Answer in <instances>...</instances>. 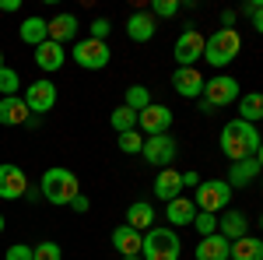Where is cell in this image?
Wrapping results in <instances>:
<instances>
[{
    "mask_svg": "<svg viewBox=\"0 0 263 260\" xmlns=\"http://www.w3.org/2000/svg\"><path fill=\"white\" fill-rule=\"evenodd\" d=\"M221 151L232 162L239 159H260V130L253 123L228 120L221 127Z\"/></svg>",
    "mask_w": 263,
    "mask_h": 260,
    "instance_id": "cell-1",
    "label": "cell"
},
{
    "mask_svg": "<svg viewBox=\"0 0 263 260\" xmlns=\"http://www.w3.org/2000/svg\"><path fill=\"white\" fill-rule=\"evenodd\" d=\"M239 53H242L239 28H218L214 36H203V57L200 60H207L211 67H228Z\"/></svg>",
    "mask_w": 263,
    "mask_h": 260,
    "instance_id": "cell-2",
    "label": "cell"
},
{
    "mask_svg": "<svg viewBox=\"0 0 263 260\" xmlns=\"http://www.w3.org/2000/svg\"><path fill=\"white\" fill-rule=\"evenodd\" d=\"M39 194L49 204L63 207V204H70V200L81 194V183H78V176L70 169H46L42 172V183H39Z\"/></svg>",
    "mask_w": 263,
    "mask_h": 260,
    "instance_id": "cell-3",
    "label": "cell"
},
{
    "mask_svg": "<svg viewBox=\"0 0 263 260\" xmlns=\"http://www.w3.org/2000/svg\"><path fill=\"white\" fill-rule=\"evenodd\" d=\"M179 253H182V246L172 229L151 225L141 236V260H179Z\"/></svg>",
    "mask_w": 263,
    "mask_h": 260,
    "instance_id": "cell-4",
    "label": "cell"
},
{
    "mask_svg": "<svg viewBox=\"0 0 263 260\" xmlns=\"http://www.w3.org/2000/svg\"><path fill=\"white\" fill-rule=\"evenodd\" d=\"M193 204H197V211L218 215V211H224V207L232 204V186H228L224 180H200Z\"/></svg>",
    "mask_w": 263,
    "mask_h": 260,
    "instance_id": "cell-5",
    "label": "cell"
},
{
    "mask_svg": "<svg viewBox=\"0 0 263 260\" xmlns=\"http://www.w3.org/2000/svg\"><path fill=\"white\" fill-rule=\"evenodd\" d=\"M141 155H144V162H147V165H155V169H168V165L176 162V155H179V144H176V137H172V134L144 137Z\"/></svg>",
    "mask_w": 263,
    "mask_h": 260,
    "instance_id": "cell-6",
    "label": "cell"
},
{
    "mask_svg": "<svg viewBox=\"0 0 263 260\" xmlns=\"http://www.w3.org/2000/svg\"><path fill=\"white\" fill-rule=\"evenodd\" d=\"M21 99H25L32 116H46L57 106V84L49 78H39V81H32V84H25V95Z\"/></svg>",
    "mask_w": 263,
    "mask_h": 260,
    "instance_id": "cell-7",
    "label": "cell"
},
{
    "mask_svg": "<svg viewBox=\"0 0 263 260\" xmlns=\"http://www.w3.org/2000/svg\"><path fill=\"white\" fill-rule=\"evenodd\" d=\"M203 102H211L214 109H221V106H232V102H239V81L232 78V74H218V78L203 81Z\"/></svg>",
    "mask_w": 263,
    "mask_h": 260,
    "instance_id": "cell-8",
    "label": "cell"
},
{
    "mask_svg": "<svg viewBox=\"0 0 263 260\" xmlns=\"http://www.w3.org/2000/svg\"><path fill=\"white\" fill-rule=\"evenodd\" d=\"M172 57H176L179 67H197V60L203 57V36H200L197 25H186V32L172 46Z\"/></svg>",
    "mask_w": 263,
    "mask_h": 260,
    "instance_id": "cell-9",
    "label": "cell"
},
{
    "mask_svg": "<svg viewBox=\"0 0 263 260\" xmlns=\"http://www.w3.org/2000/svg\"><path fill=\"white\" fill-rule=\"evenodd\" d=\"M109 46L99 39H78L74 42V63L81 67V71H102L105 63H109Z\"/></svg>",
    "mask_w": 263,
    "mask_h": 260,
    "instance_id": "cell-10",
    "label": "cell"
},
{
    "mask_svg": "<svg viewBox=\"0 0 263 260\" xmlns=\"http://www.w3.org/2000/svg\"><path fill=\"white\" fill-rule=\"evenodd\" d=\"M137 127H141L147 137H158V134H168V127H172V109L162 106V102H151L147 109L137 113Z\"/></svg>",
    "mask_w": 263,
    "mask_h": 260,
    "instance_id": "cell-11",
    "label": "cell"
},
{
    "mask_svg": "<svg viewBox=\"0 0 263 260\" xmlns=\"http://www.w3.org/2000/svg\"><path fill=\"white\" fill-rule=\"evenodd\" d=\"M25 190H28V176L21 172L18 165L4 162V165H0V197L18 200V197H25Z\"/></svg>",
    "mask_w": 263,
    "mask_h": 260,
    "instance_id": "cell-12",
    "label": "cell"
},
{
    "mask_svg": "<svg viewBox=\"0 0 263 260\" xmlns=\"http://www.w3.org/2000/svg\"><path fill=\"white\" fill-rule=\"evenodd\" d=\"M203 74L197 67H176V74H172V88L179 92L182 99H200L203 95Z\"/></svg>",
    "mask_w": 263,
    "mask_h": 260,
    "instance_id": "cell-13",
    "label": "cell"
},
{
    "mask_svg": "<svg viewBox=\"0 0 263 260\" xmlns=\"http://www.w3.org/2000/svg\"><path fill=\"white\" fill-rule=\"evenodd\" d=\"M155 32H158V21L151 18L147 11H134L126 18V36H130V42H151Z\"/></svg>",
    "mask_w": 263,
    "mask_h": 260,
    "instance_id": "cell-14",
    "label": "cell"
},
{
    "mask_svg": "<svg viewBox=\"0 0 263 260\" xmlns=\"http://www.w3.org/2000/svg\"><path fill=\"white\" fill-rule=\"evenodd\" d=\"M78 18L74 14H57L53 21H46V39L57 42V46H63V42H70L74 36H78Z\"/></svg>",
    "mask_w": 263,
    "mask_h": 260,
    "instance_id": "cell-15",
    "label": "cell"
},
{
    "mask_svg": "<svg viewBox=\"0 0 263 260\" xmlns=\"http://www.w3.org/2000/svg\"><path fill=\"white\" fill-rule=\"evenodd\" d=\"M218 232H221L228 242H235V239H242V236H249V221H246L242 211L224 207V215L218 218Z\"/></svg>",
    "mask_w": 263,
    "mask_h": 260,
    "instance_id": "cell-16",
    "label": "cell"
},
{
    "mask_svg": "<svg viewBox=\"0 0 263 260\" xmlns=\"http://www.w3.org/2000/svg\"><path fill=\"white\" fill-rule=\"evenodd\" d=\"M28 116L32 113H28V106H25L21 95H4L0 99V127H21Z\"/></svg>",
    "mask_w": 263,
    "mask_h": 260,
    "instance_id": "cell-17",
    "label": "cell"
},
{
    "mask_svg": "<svg viewBox=\"0 0 263 260\" xmlns=\"http://www.w3.org/2000/svg\"><path fill=\"white\" fill-rule=\"evenodd\" d=\"M197 260H228V253H232V242L224 239L221 232H214V236H200V242H197Z\"/></svg>",
    "mask_w": 263,
    "mask_h": 260,
    "instance_id": "cell-18",
    "label": "cell"
},
{
    "mask_svg": "<svg viewBox=\"0 0 263 260\" xmlns=\"http://www.w3.org/2000/svg\"><path fill=\"white\" fill-rule=\"evenodd\" d=\"M155 197L165 200V204L172 197H182V172L179 169H162L155 176Z\"/></svg>",
    "mask_w": 263,
    "mask_h": 260,
    "instance_id": "cell-19",
    "label": "cell"
},
{
    "mask_svg": "<svg viewBox=\"0 0 263 260\" xmlns=\"http://www.w3.org/2000/svg\"><path fill=\"white\" fill-rule=\"evenodd\" d=\"M260 176V159H239L232 162V169H228V186L235 190V186H249V183Z\"/></svg>",
    "mask_w": 263,
    "mask_h": 260,
    "instance_id": "cell-20",
    "label": "cell"
},
{
    "mask_svg": "<svg viewBox=\"0 0 263 260\" xmlns=\"http://www.w3.org/2000/svg\"><path fill=\"white\" fill-rule=\"evenodd\" d=\"M63 60H67V57H63V46H57V42L46 39V42H39V46H35V67H39V71H46V74L60 71Z\"/></svg>",
    "mask_w": 263,
    "mask_h": 260,
    "instance_id": "cell-21",
    "label": "cell"
},
{
    "mask_svg": "<svg viewBox=\"0 0 263 260\" xmlns=\"http://www.w3.org/2000/svg\"><path fill=\"white\" fill-rule=\"evenodd\" d=\"M165 218L172 221V225H193V218H197L193 197H172L165 204Z\"/></svg>",
    "mask_w": 263,
    "mask_h": 260,
    "instance_id": "cell-22",
    "label": "cell"
},
{
    "mask_svg": "<svg viewBox=\"0 0 263 260\" xmlns=\"http://www.w3.org/2000/svg\"><path fill=\"white\" fill-rule=\"evenodd\" d=\"M141 236L144 232H134L130 225H120L112 232V250L123 253V257H141Z\"/></svg>",
    "mask_w": 263,
    "mask_h": 260,
    "instance_id": "cell-23",
    "label": "cell"
},
{
    "mask_svg": "<svg viewBox=\"0 0 263 260\" xmlns=\"http://www.w3.org/2000/svg\"><path fill=\"white\" fill-rule=\"evenodd\" d=\"M126 225H130L134 232H147V229L155 225V207H151L147 200L130 204V207H126Z\"/></svg>",
    "mask_w": 263,
    "mask_h": 260,
    "instance_id": "cell-24",
    "label": "cell"
},
{
    "mask_svg": "<svg viewBox=\"0 0 263 260\" xmlns=\"http://www.w3.org/2000/svg\"><path fill=\"white\" fill-rule=\"evenodd\" d=\"M228 260H263V239H256V236H242V239H235V242H232Z\"/></svg>",
    "mask_w": 263,
    "mask_h": 260,
    "instance_id": "cell-25",
    "label": "cell"
},
{
    "mask_svg": "<svg viewBox=\"0 0 263 260\" xmlns=\"http://www.w3.org/2000/svg\"><path fill=\"white\" fill-rule=\"evenodd\" d=\"M18 36H21V42H28V46L35 49L39 42H46V18H39V14L25 18V21L18 25Z\"/></svg>",
    "mask_w": 263,
    "mask_h": 260,
    "instance_id": "cell-26",
    "label": "cell"
},
{
    "mask_svg": "<svg viewBox=\"0 0 263 260\" xmlns=\"http://www.w3.org/2000/svg\"><path fill=\"white\" fill-rule=\"evenodd\" d=\"M239 120L253 123V127L263 120V95H260V92H249V95L239 99Z\"/></svg>",
    "mask_w": 263,
    "mask_h": 260,
    "instance_id": "cell-27",
    "label": "cell"
},
{
    "mask_svg": "<svg viewBox=\"0 0 263 260\" xmlns=\"http://www.w3.org/2000/svg\"><path fill=\"white\" fill-rule=\"evenodd\" d=\"M109 123H112V130H116V134H130V130H137V113H134V109H126V106H116V109H112V116H109Z\"/></svg>",
    "mask_w": 263,
    "mask_h": 260,
    "instance_id": "cell-28",
    "label": "cell"
},
{
    "mask_svg": "<svg viewBox=\"0 0 263 260\" xmlns=\"http://www.w3.org/2000/svg\"><path fill=\"white\" fill-rule=\"evenodd\" d=\"M126 109H134V113H141V109H147L151 106V92L144 88V84H130L126 88V102H123Z\"/></svg>",
    "mask_w": 263,
    "mask_h": 260,
    "instance_id": "cell-29",
    "label": "cell"
},
{
    "mask_svg": "<svg viewBox=\"0 0 263 260\" xmlns=\"http://www.w3.org/2000/svg\"><path fill=\"white\" fill-rule=\"evenodd\" d=\"M179 7H182L179 0H155L147 14H151L155 21H158V18H176V14H179Z\"/></svg>",
    "mask_w": 263,
    "mask_h": 260,
    "instance_id": "cell-30",
    "label": "cell"
},
{
    "mask_svg": "<svg viewBox=\"0 0 263 260\" xmlns=\"http://www.w3.org/2000/svg\"><path fill=\"white\" fill-rule=\"evenodd\" d=\"M18 71H11V67H0V95H18Z\"/></svg>",
    "mask_w": 263,
    "mask_h": 260,
    "instance_id": "cell-31",
    "label": "cell"
},
{
    "mask_svg": "<svg viewBox=\"0 0 263 260\" xmlns=\"http://www.w3.org/2000/svg\"><path fill=\"white\" fill-rule=\"evenodd\" d=\"M32 260H63L60 242H39V246H32Z\"/></svg>",
    "mask_w": 263,
    "mask_h": 260,
    "instance_id": "cell-32",
    "label": "cell"
},
{
    "mask_svg": "<svg viewBox=\"0 0 263 260\" xmlns=\"http://www.w3.org/2000/svg\"><path fill=\"white\" fill-rule=\"evenodd\" d=\"M193 229H197L200 236H214V232H218V215L197 211V218H193Z\"/></svg>",
    "mask_w": 263,
    "mask_h": 260,
    "instance_id": "cell-33",
    "label": "cell"
},
{
    "mask_svg": "<svg viewBox=\"0 0 263 260\" xmlns=\"http://www.w3.org/2000/svg\"><path fill=\"white\" fill-rule=\"evenodd\" d=\"M141 148H144V137L137 134V130L120 134V151H123V155H141Z\"/></svg>",
    "mask_w": 263,
    "mask_h": 260,
    "instance_id": "cell-34",
    "label": "cell"
},
{
    "mask_svg": "<svg viewBox=\"0 0 263 260\" xmlns=\"http://www.w3.org/2000/svg\"><path fill=\"white\" fill-rule=\"evenodd\" d=\"M4 260H32V246H25V242H14V246H7Z\"/></svg>",
    "mask_w": 263,
    "mask_h": 260,
    "instance_id": "cell-35",
    "label": "cell"
},
{
    "mask_svg": "<svg viewBox=\"0 0 263 260\" xmlns=\"http://www.w3.org/2000/svg\"><path fill=\"white\" fill-rule=\"evenodd\" d=\"M260 11H263V4H260V0H249V4H246V14H249V21H253V28H256V32L263 28Z\"/></svg>",
    "mask_w": 263,
    "mask_h": 260,
    "instance_id": "cell-36",
    "label": "cell"
},
{
    "mask_svg": "<svg viewBox=\"0 0 263 260\" xmlns=\"http://www.w3.org/2000/svg\"><path fill=\"white\" fill-rule=\"evenodd\" d=\"M109 18H95L91 21V39H99V42H105V36H109Z\"/></svg>",
    "mask_w": 263,
    "mask_h": 260,
    "instance_id": "cell-37",
    "label": "cell"
},
{
    "mask_svg": "<svg viewBox=\"0 0 263 260\" xmlns=\"http://www.w3.org/2000/svg\"><path fill=\"white\" fill-rule=\"evenodd\" d=\"M186 186H193V190L200 186V176H197L193 169H186V172H182V190H186Z\"/></svg>",
    "mask_w": 263,
    "mask_h": 260,
    "instance_id": "cell-38",
    "label": "cell"
},
{
    "mask_svg": "<svg viewBox=\"0 0 263 260\" xmlns=\"http://www.w3.org/2000/svg\"><path fill=\"white\" fill-rule=\"evenodd\" d=\"M70 207H74V211H78V215H84V211H88V207H91V204H88V197H81V194H78V197L70 200Z\"/></svg>",
    "mask_w": 263,
    "mask_h": 260,
    "instance_id": "cell-39",
    "label": "cell"
},
{
    "mask_svg": "<svg viewBox=\"0 0 263 260\" xmlns=\"http://www.w3.org/2000/svg\"><path fill=\"white\" fill-rule=\"evenodd\" d=\"M235 18H239L235 11H221V25H224V28H232V25H235Z\"/></svg>",
    "mask_w": 263,
    "mask_h": 260,
    "instance_id": "cell-40",
    "label": "cell"
},
{
    "mask_svg": "<svg viewBox=\"0 0 263 260\" xmlns=\"http://www.w3.org/2000/svg\"><path fill=\"white\" fill-rule=\"evenodd\" d=\"M21 0H0V11H18Z\"/></svg>",
    "mask_w": 263,
    "mask_h": 260,
    "instance_id": "cell-41",
    "label": "cell"
},
{
    "mask_svg": "<svg viewBox=\"0 0 263 260\" xmlns=\"http://www.w3.org/2000/svg\"><path fill=\"white\" fill-rule=\"evenodd\" d=\"M197 109H200L203 116H211V113H214V106H211V102H203V99H197Z\"/></svg>",
    "mask_w": 263,
    "mask_h": 260,
    "instance_id": "cell-42",
    "label": "cell"
},
{
    "mask_svg": "<svg viewBox=\"0 0 263 260\" xmlns=\"http://www.w3.org/2000/svg\"><path fill=\"white\" fill-rule=\"evenodd\" d=\"M0 232H4V215H0Z\"/></svg>",
    "mask_w": 263,
    "mask_h": 260,
    "instance_id": "cell-43",
    "label": "cell"
},
{
    "mask_svg": "<svg viewBox=\"0 0 263 260\" xmlns=\"http://www.w3.org/2000/svg\"><path fill=\"white\" fill-rule=\"evenodd\" d=\"M123 260H141V257H123Z\"/></svg>",
    "mask_w": 263,
    "mask_h": 260,
    "instance_id": "cell-44",
    "label": "cell"
},
{
    "mask_svg": "<svg viewBox=\"0 0 263 260\" xmlns=\"http://www.w3.org/2000/svg\"><path fill=\"white\" fill-rule=\"evenodd\" d=\"M0 67H4V53H0Z\"/></svg>",
    "mask_w": 263,
    "mask_h": 260,
    "instance_id": "cell-45",
    "label": "cell"
}]
</instances>
